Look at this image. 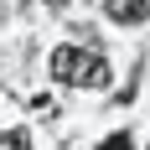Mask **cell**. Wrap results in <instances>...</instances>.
Wrapping results in <instances>:
<instances>
[{
  "mask_svg": "<svg viewBox=\"0 0 150 150\" xmlns=\"http://www.w3.org/2000/svg\"><path fill=\"white\" fill-rule=\"evenodd\" d=\"M52 78H62V83H73V88H109V62L98 57V52H83V47H57L52 52Z\"/></svg>",
  "mask_w": 150,
  "mask_h": 150,
  "instance_id": "cell-1",
  "label": "cell"
},
{
  "mask_svg": "<svg viewBox=\"0 0 150 150\" xmlns=\"http://www.w3.org/2000/svg\"><path fill=\"white\" fill-rule=\"evenodd\" d=\"M109 21H119V26H135V21H145L150 16V0H104Z\"/></svg>",
  "mask_w": 150,
  "mask_h": 150,
  "instance_id": "cell-2",
  "label": "cell"
},
{
  "mask_svg": "<svg viewBox=\"0 0 150 150\" xmlns=\"http://www.w3.org/2000/svg\"><path fill=\"white\" fill-rule=\"evenodd\" d=\"M0 150H31V135L26 129H0Z\"/></svg>",
  "mask_w": 150,
  "mask_h": 150,
  "instance_id": "cell-3",
  "label": "cell"
},
{
  "mask_svg": "<svg viewBox=\"0 0 150 150\" xmlns=\"http://www.w3.org/2000/svg\"><path fill=\"white\" fill-rule=\"evenodd\" d=\"M98 150H135V140H129V135H109Z\"/></svg>",
  "mask_w": 150,
  "mask_h": 150,
  "instance_id": "cell-4",
  "label": "cell"
},
{
  "mask_svg": "<svg viewBox=\"0 0 150 150\" xmlns=\"http://www.w3.org/2000/svg\"><path fill=\"white\" fill-rule=\"evenodd\" d=\"M47 5H52V11H62V5H67V0H47Z\"/></svg>",
  "mask_w": 150,
  "mask_h": 150,
  "instance_id": "cell-5",
  "label": "cell"
}]
</instances>
